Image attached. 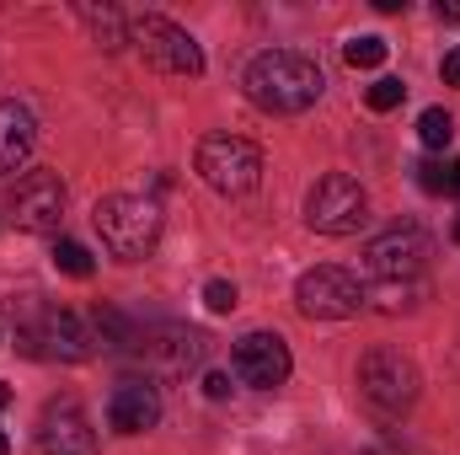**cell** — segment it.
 <instances>
[{
  "label": "cell",
  "instance_id": "15",
  "mask_svg": "<svg viewBox=\"0 0 460 455\" xmlns=\"http://www.w3.org/2000/svg\"><path fill=\"white\" fill-rule=\"evenodd\" d=\"M32 139H38L32 134V113L22 103H0V177L16 172V166H27Z\"/></svg>",
  "mask_w": 460,
  "mask_h": 455
},
{
  "label": "cell",
  "instance_id": "14",
  "mask_svg": "<svg viewBox=\"0 0 460 455\" xmlns=\"http://www.w3.org/2000/svg\"><path fill=\"white\" fill-rule=\"evenodd\" d=\"M38 353L49 359H92L97 353V327L92 317H75V311H49L43 317V333H38Z\"/></svg>",
  "mask_w": 460,
  "mask_h": 455
},
{
  "label": "cell",
  "instance_id": "9",
  "mask_svg": "<svg viewBox=\"0 0 460 455\" xmlns=\"http://www.w3.org/2000/svg\"><path fill=\"white\" fill-rule=\"evenodd\" d=\"M230 370L252 391H279L289 380L295 359H289V343L279 338V333H246V338L230 348Z\"/></svg>",
  "mask_w": 460,
  "mask_h": 455
},
{
  "label": "cell",
  "instance_id": "1",
  "mask_svg": "<svg viewBox=\"0 0 460 455\" xmlns=\"http://www.w3.org/2000/svg\"><path fill=\"white\" fill-rule=\"evenodd\" d=\"M241 86H246V97H252L262 113H305V108L322 97L327 76H322L316 59H305V54H295V49H268V54H257V59L246 65Z\"/></svg>",
  "mask_w": 460,
  "mask_h": 455
},
{
  "label": "cell",
  "instance_id": "27",
  "mask_svg": "<svg viewBox=\"0 0 460 455\" xmlns=\"http://www.w3.org/2000/svg\"><path fill=\"white\" fill-rule=\"evenodd\" d=\"M0 455H11V434L5 429H0Z\"/></svg>",
  "mask_w": 460,
  "mask_h": 455
},
{
  "label": "cell",
  "instance_id": "26",
  "mask_svg": "<svg viewBox=\"0 0 460 455\" xmlns=\"http://www.w3.org/2000/svg\"><path fill=\"white\" fill-rule=\"evenodd\" d=\"M445 172H450V188H445V193H456V199H460V161H450Z\"/></svg>",
  "mask_w": 460,
  "mask_h": 455
},
{
  "label": "cell",
  "instance_id": "5",
  "mask_svg": "<svg viewBox=\"0 0 460 455\" xmlns=\"http://www.w3.org/2000/svg\"><path fill=\"white\" fill-rule=\"evenodd\" d=\"M128 43L139 49V59L161 76H204V49L193 43V32H182L166 16H139L128 22Z\"/></svg>",
  "mask_w": 460,
  "mask_h": 455
},
{
  "label": "cell",
  "instance_id": "10",
  "mask_svg": "<svg viewBox=\"0 0 460 455\" xmlns=\"http://www.w3.org/2000/svg\"><path fill=\"white\" fill-rule=\"evenodd\" d=\"M134 353H139L145 370H155V375H188L193 364H204L209 338L193 333V327L161 322V327H150V333H134Z\"/></svg>",
  "mask_w": 460,
  "mask_h": 455
},
{
  "label": "cell",
  "instance_id": "24",
  "mask_svg": "<svg viewBox=\"0 0 460 455\" xmlns=\"http://www.w3.org/2000/svg\"><path fill=\"white\" fill-rule=\"evenodd\" d=\"M204 397H209V402H226V397H230V375L209 370V375H204Z\"/></svg>",
  "mask_w": 460,
  "mask_h": 455
},
{
  "label": "cell",
  "instance_id": "3",
  "mask_svg": "<svg viewBox=\"0 0 460 455\" xmlns=\"http://www.w3.org/2000/svg\"><path fill=\"white\" fill-rule=\"evenodd\" d=\"M423 391V375L418 364L402 353V348H369L358 359V397L380 413V418H402Z\"/></svg>",
  "mask_w": 460,
  "mask_h": 455
},
{
  "label": "cell",
  "instance_id": "13",
  "mask_svg": "<svg viewBox=\"0 0 460 455\" xmlns=\"http://www.w3.org/2000/svg\"><path fill=\"white\" fill-rule=\"evenodd\" d=\"M108 424L118 434H145L161 424V391L150 380H123L113 397H108Z\"/></svg>",
  "mask_w": 460,
  "mask_h": 455
},
{
  "label": "cell",
  "instance_id": "12",
  "mask_svg": "<svg viewBox=\"0 0 460 455\" xmlns=\"http://www.w3.org/2000/svg\"><path fill=\"white\" fill-rule=\"evenodd\" d=\"M38 451L43 455H97V434L75 402H49L38 424Z\"/></svg>",
  "mask_w": 460,
  "mask_h": 455
},
{
  "label": "cell",
  "instance_id": "23",
  "mask_svg": "<svg viewBox=\"0 0 460 455\" xmlns=\"http://www.w3.org/2000/svg\"><path fill=\"white\" fill-rule=\"evenodd\" d=\"M418 188H423V193H445V188H450V172H445L439 161H423V166H418Z\"/></svg>",
  "mask_w": 460,
  "mask_h": 455
},
{
  "label": "cell",
  "instance_id": "20",
  "mask_svg": "<svg viewBox=\"0 0 460 455\" xmlns=\"http://www.w3.org/2000/svg\"><path fill=\"white\" fill-rule=\"evenodd\" d=\"M54 268L70 273V279H92L97 273V263H92V252L81 241H54Z\"/></svg>",
  "mask_w": 460,
  "mask_h": 455
},
{
  "label": "cell",
  "instance_id": "21",
  "mask_svg": "<svg viewBox=\"0 0 460 455\" xmlns=\"http://www.w3.org/2000/svg\"><path fill=\"white\" fill-rule=\"evenodd\" d=\"M402 97H407V86H402L396 76H380V81L364 92V103H369L375 113H391V108H402Z\"/></svg>",
  "mask_w": 460,
  "mask_h": 455
},
{
  "label": "cell",
  "instance_id": "8",
  "mask_svg": "<svg viewBox=\"0 0 460 455\" xmlns=\"http://www.w3.org/2000/svg\"><path fill=\"white\" fill-rule=\"evenodd\" d=\"M429 257H434V236L423 226H391L364 246V268L375 279H418Z\"/></svg>",
  "mask_w": 460,
  "mask_h": 455
},
{
  "label": "cell",
  "instance_id": "7",
  "mask_svg": "<svg viewBox=\"0 0 460 455\" xmlns=\"http://www.w3.org/2000/svg\"><path fill=\"white\" fill-rule=\"evenodd\" d=\"M295 306H300L305 317H316V322H343V317H358V311H364V284H358L348 268L322 263V268L300 273Z\"/></svg>",
  "mask_w": 460,
  "mask_h": 455
},
{
  "label": "cell",
  "instance_id": "18",
  "mask_svg": "<svg viewBox=\"0 0 460 455\" xmlns=\"http://www.w3.org/2000/svg\"><path fill=\"white\" fill-rule=\"evenodd\" d=\"M385 54H391V43H385V38H375V32L348 38V43H343V59L353 65V70H380V65H385Z\"/></svg>",
  "mask_w": 460,
  "mask_h": 455
},
{
  "label": "cell",
  "instance_id": "4",
  "mask_svg": "<svg viewBox=\"0 0 460 455\" xmlns=\"http://www.w3.org/2000/svg\"><path fill=\"white\" fill-rule=\"evenodd\" d=\"M199 177L226 199H246L262 183V150L241 134H209L199 145Z\"/></svg>",
  "mask_w": 460,
  "mask_h": 455
},
{
  "label": "cell",
  "instance_id": "25",
  "mask_svg": "<svg viewBox=\"0 0 460 455\" xmlns=\"http://www.w3.org/2000/svg\"><path fill=\"white\" fill-rule=\"evenodd\" d=\"M439 76H445V86H460V49H450V54L439 59Z\"/></svg>",
  "mask_w": 460,
  "mask_h": 455
},
{
  "label": "cell",
  "instance_id": "6",
  "mask_svg": "<svg viewBox=\"0 0 460 455\" xmlns=\"http://www.w3.org/2000/svg\"><path fill=\"white\" fill-rule=\"evenodd\" d=\"M364 220H369V199L348 172H327L305 193V226L316 236H353Z\"/></svg>",
  "mask_w": 460,
  "mask_h": 455
},
{
  "label": "cell",
  "instance_id": "22",
  "mask_svg": "<svg viewBox=\"0 0 460 455\" xmlns=\"http://www.w3.org/2000/svg\"><path fill=\"white\" fill-rule=\"evenodd\" d=\"M204 306H209L215 317H226V311L241 306V295H235V284H230V279H209V284H204Z\"/></svg>",
  "mask_w": 460,
  "mask_h": 455
},
{
  "label": "cell",
  "instance_id": "2",
  "mask_svg": "<svg viewBox=\"0 0 460 455\" xmlns=\"http://www.w3.org/2000/svg\"><path fill=\"white\" fill-rule=\"evenodd\" d=\"M92 226L118 263H145L161 241V204L145 193H108V199H97Z\"/></svg>",
  "mask_w": 460,
  "mask_h": 455
},
{
  "label": "cell",
  "instance_id": "16",
  "mask_svg": "<svg viewBox=\"0 0 460 455\" xmlns=\"http://www.w3.org/2000/svg\"><path fill=\"white\" fill-rule=\"evenodd\" d=\"M418 295H423V284H418V279H375V284L364 290V306H375V311L396 317V311H407Z\"/></svg>",
  "mask_w": 460,
  "mask_h": 455
},
{
  "label": "cell",
  "instance_id": "11",
  "mask_svg": "<svg viewBox=\"0 0 460 455\" xmlns=\"http://www.w3.org/2000/svg\"><path fill=\"white\" fill-rule=\"evenodd\" d=\"M11 215H16V226L32 230V236L59 230V220H65V183L54 172H27L16 183V193H11Z\"/></svg>",
  "mask_w": 460,
  "mask_h": 455
},
{
  "label": "cell",
  "instance_id": "29",
  "mask_svg": "<svg viewBox=\"0 0 460 455\" xmlns=\"http://www.w3.org/2000/svg\"><path fill=\"white\" fill-rule=\"evenodd\" d=\"M456 241H460V220H456Z\"/></svg>",
  "mask_w": 460,
  "mask_h": 455
},
{
  "label": "cell",
  "instance_id": "28",
  "mask_svg": "<svg viewBox=\"0 0 460 455\" xmlns=\"http://www.w3.org/2000/svg\"><path fill=\"white\" fill-rule=\"evenodd\" d=\"M5 402H11V391H5V386H0V407H5Z\"/></svg>",
  "mask_w": 460,
  "mask_h": 455
},
{
  "label": "cell",
  "instance_id": "19",
  "mask_svg": "<svg viewBox=\"0 0 460 455\" xmlns=\"http://www.w3.org/2000/svg\"><path fill=\"white\" fill-rule=\"evenodd\" d=\"M418 139H423L429 150H445V145L456 139V118L445 113V108H423V113H418Z\"/></svg>",
  "mask_w": 460,
  "mask_h": 455
},
{
  "label": "cell",
  "instance_id": "17",
  "mask_svg": "<svg viewBox=\"0 0 460 455\" xmlns=\"http://www.w3.org/2000/svg\"><path fill=\"white\" fill-rule=\"evenodd\" d=\"M81 22L92 27V38H97L102 49H123V43H128V22L118 16L113 5H81Z\"/></svg>",
  "mask_w": 460,
  "mask_h": 455
}]
</instances>
